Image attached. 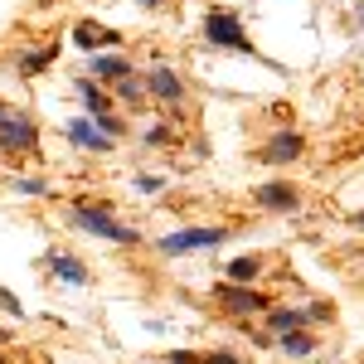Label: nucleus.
I'll list each match as a JSON object with an SVG mask.
<instances>
[{
	"instance_id": "f3484780",
	"label": "nucleus",
	"mask_w": 364,
	"mask_h": 364,
	"mask_svg": "<svg viewBox=\"0 0 364 364\" xmlns=\"http://www.w3.org/2000/svg\"><path fill=\"white\" fill-rule=\"evenodd\" d=\"M15 63H20V73H44V68H49V63H54V44H39V49H25V54L15 58Z\"/></svg>"
},
{
	"instance_id": "2eb2a0df",
	"label": "nucleus",
	"mask_w": 364,
	"mask_h": 364,
	"mask_svg": "<svg viewBox=\"0 0 364 364\" xmlns=\"http://www.w3.org/2000/svg\"><path fill=\"white\" fill-rule=\"evenodd\" d=\"M282 355H291V360H311L316 355V336L311 331H291V336H277Z\"/></svg>"
},
{
	"instance_id": "423d86ee",
	"label": "nucleus",
	"mask_w": 364,
	"mask_h": 364,
	"mask_svg": "<svg viewBox=\"0 0 364 364\" xmlns=\"http://www.w3.org/2000/svg\"><path fill=\"white\" fill-rule=\"evenodd\" d=\"M311 321H326V306H272V311H267V336L306 331Z\"/></svg>"
},
{
	"instance_id": "20e7f679",
	"label": "nucleus",
	"mask_w": 364,
	"mask_h": 364,
	"mask_svg": "<svg viewBox=\"0 0 364 364\" xmlns=\"http://www.w3.org/2000/svg\"><path fill=\"white\" fill-rule=\"evenodd\" d=\"M219 243H228V228H180V233L156 238V252L161 257H185L195 248H219Z\"/></svg>"
},
{
	"instance_id": "cd10ccee",
	"label": "nucleus",
	"mask_w": 364,
	"mask_h": 364,
	"mask_svg": "<svg viewBox=\"0 0 364 364\" xmlns=\"http://www.w3.org/2000/svg\"><path fill=\"white\" fill-rule=\"evenodd\" d=\"M5 340H10V331H5V326H0V345H5Z\"/></svg>"
},
{
	"instance_id": "c756f323",
	"label": "nucleus",
	"mask_w": 364,
	"mask_h": 364,
	"mask_svg": "<svg viewBox=\"0 0 364 364\" xmlns=\"http://www.w3.org/2000/svg\"><path fill=\"white\" fill-rule=\"evenodd\" d=\"M161 364H175V360H161Z\"/></svg>"
},
{
	"instance_id": "4468645a",
	"label": "nucleus",
	"mask_w": 364,
	"mask_h": 364,
	"mask_svg": "<svg viewBox=\"0 0 364 364\" xmlns=\"http://www.w3.org/2000/svg\"><path fill=\"white\" fill-rule=\"evenodd\" d=\"M117 97H122L127 107H146V102H151V83L136 78V73H127V78L117 83Z\"/></svg>"
},
{
	"instance_id": "ddd939ff",
	"label": "nucleus",
	"mask_w": 364,
	"mask_h": 364,
	"mask_svg": "<svg viewBox=\"0 0 364 364\" xmlns=\"http://www.w3.org/2000/svg\"><path fill=\"white\" fill-rule=\"evenodd\" d=\"M49 267H54V277L63 282V287H73V291L87 287V267L73 257V252H54V257H49Z\"/></svg>"
},
{
	"instance_id": "c85d7f7f",
	"label": "nucleus",
	"mask_w": 364,
	"mask_h": 364,
	"mask_svg": "<svg viewBox=\"0 0 364 364\" xmlns=\"http://www.w3.org/2000/svg\"><path fill=\"white\" fill-rule=\"evenodd\" d=\"M355 20H364V0H360V15H355Z\"/></svg>"
},
{
	"instance_id": "f03ea898",
	"label": "nucleus",
	"mask_w": 364,
	"mask_h": 364,
	"mask_svg": "<svg viewBox=\"0 0 364 364\" xmlns=\"http://www.w3.org/2000/svg\"><path fill=\"white\" fill-rule=\"evenodd\" d=\"M204 39H209L214 49H228V54L257 58L252 39L243 34V25H238V15H228V10H209V15H204Z\"/></svg>"
},
{
	"instance_id": "f257e3e1",
	"label": "nucleus",
	"mask_w": 364,
	"mask_h": 364,
	"mask_svg": "<svg viewBox=\"0 0 364 364\" xmlns=\"http://www.w3.org/2000/svg\"><path fill=\"white\" fill-rule=\"evenodd\" d=\"M68 224L78 228V233H92V238H107V243H122V248H136L141 233L127 224H117L112 214L102 209V204H73L68 209Z\"/></svg>"
},
{
	"instance_id": "7c9ffc66",
	"label": "nucleus",
	"mask_w": 364,
	"mask_h": 364,
	"mask_svg": "<svg viewBox=\"0 0 364 364\" xmlns=\"http://www.w3.org/2000/svg\"><path fill=\"white\" fill-rule=\"evenodd\" d=\"M0 364H5V360H0Z\"/></svg>"
},
{
	"instance_id": "9d476101",
	"label": "nucleus",
	"mask_w": 364,
	"mask_h": 364,
	"mask_svg": "<svg viewBox=\"0 0 364 364\" xmlns=\"http://www.w3.org/2000/svg\"><path fill=\"white\" fill-rule=\"evenodd\" d=\"M306 151V136L301 132H272L267 146H262V161H272V166H287V161H296Z\"/></svg>"
},
{
	"instance_id": "bb28decb",
	"label": "nucleus",
	"mask_w": 364,
	"mask_h": 364,
	"mask_svg": "<svg viewBox=\"0 0 364 364\" xmlns=\"http://www.w3.org/2000/svg\"><path fill=\"white\" fill-rule=\"evenodd\" d=\"M355 228H364V209H360V214H355Z\"/></svg>"
},
{
	"instance_id": "5701e85b",
	"label": "nucleus",
	"mask_w": 364,
	"mask_h": 364,
	"mask_svg": "<svg viewBox=\"0 0 364 364\" xmlns=\"http://www.w3.org/2000/svg\"><path fill=\"white\" fill-rule=\"evenodd\" d=\"M0 306L10 311V316H25V306H20V301H15V296H10V291H5V287H0Z\"/></svg>"
},
{
	"instance_id": "dca6fc26",
	"label": "nucleus",
	"mask_w": 364,
	"mask_h": 364,
	"mask_svg": "<svg viewBox=\"0 0 364 364\" xmlns=\"http://www.w3.org/2000/svg\"><path fill=\"white\" fill-rule=\"evenodd\" d=\"M78 92H83V107H87V112H92V117L112 112V97H107V92L97 87V78H83V83H78Z\"/></svg>"
},
{
	"instance_id": "393cba45",
	"label": "nucleus",
	"mask_w": 364,
	"mask_h": 364,
	"mask_svg": "<svg viewBox=\"0 0 364 364\" xmlns=\"http://www.w3.org/2000/svg\"><path fill=\"white\" fill-rule=\"evenodd\" d=\"M166 360H175V364H199L195 355H190V350H175V355H166Z\"/></svg>"
},
{
	"instance_id": "0eeeda50",
	"label": "nucleus",
	"mask_w": 364,
	"mask_h": 364,
	"mask_svg": "<svg viewBox=\"0 0 364 364\" xmlns=\"http://www.w3.org/2000/svg\"><path fill=\"white\" fill-rule=\"evenodd\" d=\"M257 204L262 209H272V214H296L301 209V190L296 185H287V180H267V185H257Z\"/></svg>"
},
{
	"instance_id": "a878e982",
	"label": "nucleus",
	"mask_w": 364,
	"mask_h": 364,
	"mask_svg": "<svg viewBox=\"0 0 364 364\" xmlns=\"http://www.w3.org/2000/svg\"><path fill=\"white\" fill-rule=\"evenodd\" d=\"M141 5H146V10H156V5H166V0H141Z\"/></svg>"
},
{
	"instance_id": "7ed1b4c3",
	"label": "nucleus",
	"mask_w": 364,
	"mask_h": 364,
	"mask_svg": "<svg viewBox=\"0 0 364 364\" xmlns=\"http://www.w3.org/2000/svg\"><path fill=\"white\" fill-rule=\"evenodd\" d=\"M0 151L5 156H29L39 151V127L29 117H15L5 102H0Z\"/></svg>"
},
{
	"instance_id": "f8f14e48",
	"label": "nucleus",
	"mask_w": 364,
	"mask_h": 364,
	"mask_svg": "<svg viewBox=\"0 0 364 364\" xmlns=\"http://www.w3.org/2000/svg\"><path fill=\"white\" fill-rule=\"evenodd\" d=\"M132 73V63L122 54H92L87 58V78H97V83H122Z\"/></svg>"
},
{
	"instance_id": "39448f33",
	"label": "nucleus",
	"mask_w": 364,
	"mask_h": 364,
	"mask_svg": "<svg viewBox=\"0 0 364 364\" xmlns=\"http://www.w3.org/2000/svg\"><path fill=\"white\" fill-rule=\"evenodd\" d=\"M219 306L228 316H262V311H272V301H267V291H257L248 282H233V287H219Z\"/></svg>"
},
{
	"instance_id": "aec40b11",
	"label": "nucleus",
	"mask_w": 364,
	"mask_h": 364,
	"mask_svg": "<svg viewBox=\"0 0 364 364\" xmlns=\"http://www.w3.org/2000/svg\"><path fill=\"white\" fill-rule=\"evenodd\" d=\"M92 122H97V127H102L107 136H117V141H122V132H127V122H122L117 112H102V117H92Z\"/></svg>"
},
{
	"instance_id": "412c9836",
	"label": "nucleus",
	"mask_w": 364,
	"mask_h": 364,
	"mask_svg": "<svg viewBox=\"0 0 364 364\" xmlns=\"http://www.w3.org/2000/svg\"><path fill=\"white\" fill-rule=\"evenodd\" d=\"M136 190H141V195H161L166 180H161V175H136Z\"/></svg>"
},
{
	"instance_id": "6e6552de",
	"label": "nucleus",
	"mask_w": 364,
	"mask_h": 364,
	"mask_svg": "<svg viewBox=\"0 0 364 364\" xmlns=\"http://www.w3.org/2000/svg\"><path fill=\"white\" fill-rule=\"evenodd\" d=\"M146 83H151V97H156V102H166V107H180V102H185V83H180V73L166 68V63H151Z\"/></svg>"
},
{
	"instance_id": "a211bd4d",
	"label": "nucleus",
	"mask_w": 364,
	"mask_h": 364,
	"mask_svg": "<svg viewBox=\"0 0 364 364\" xmlns=\"http://www.w3.org/2000/svg\"><path fill=\"white\" fill-rule=\"evenodd\" d=\"M224 272H228V282H257L262 277V257H233Z\"/></svg>"
},
{
	"instance_id": "1a4fd4ad",
	"label": "nucleus",
	"mask_w": 364,
	"mask_h": 364,
	"mask_svg": "<svg viewBox=\"0 0 364 364\" xmlns=\"http://www.w3.org/2000/svg\"><path fill=\"white\" fill-rule=\"evenodd\" d=\"M63 136L73 141V146H83V151H97V156L117 146V136H107V132H102L97 122H87V117H78V122H68V132H63Z\"/></svg>"
},
{
	"instance_id": "9b49d317",
	"label": "nucleus",
	"mask_w": 364,
	"mask_h": 364,
	"mask_svg": "<svg viewBox=\"0 0 364 364\" xmlns=\"http://www.w3.org/2000/svg\"><path fill=\"white\" fill-rule=\"evenodd\" d=\"M73 44H78L83 54H102V49H117L122 39H117V29H102V25H92V20H78Z\"/></svg>"
},
{
	"instance_id": "4be33fe9",
	"label": "nucleus",
	"mask_w": 364,
	"mask_h": 364,
	"mask_svg": "<svg viewBox=\"0 0 364 364\" xmlns=\"http://www.w3.org/2000/svg\"><path fill=\"white\" fill-rule=\"evenodd\" d=\"M166 141H170V127H166V122H156V127L146 132V146H166Z\"/></svg>"
},
{
	"instance_id": "b1692460",
	"label": "nucleus",
	"mask_w": 364,
	"mask_h": 364,
	"mask_svg": "<svg viewBox=\"0 0 364 364\" xmlns=\"http://www.w3.org/2000/svg\"><path fill=\"white\" fill-rule=\"evenodd\" d=\"M204 364H238V355H228V350H219V355H209Z\"/></svg>"
},
{
	"instance_id": "6ab92c4d",
	"label": "nucleus",
	"mask_w": 364,
	"mask_h": 364,
	"mask_svg": "<svg viewBox=\"0 0 364 364\" xmlns=\"http://www.w3.org/2000/svg\"><path fill=\"white\" fill-rule=\"evenodd\" d=\"M15 190H20V195H49V180H44V175H20Z\"/></svg>"
}]
</instances>
